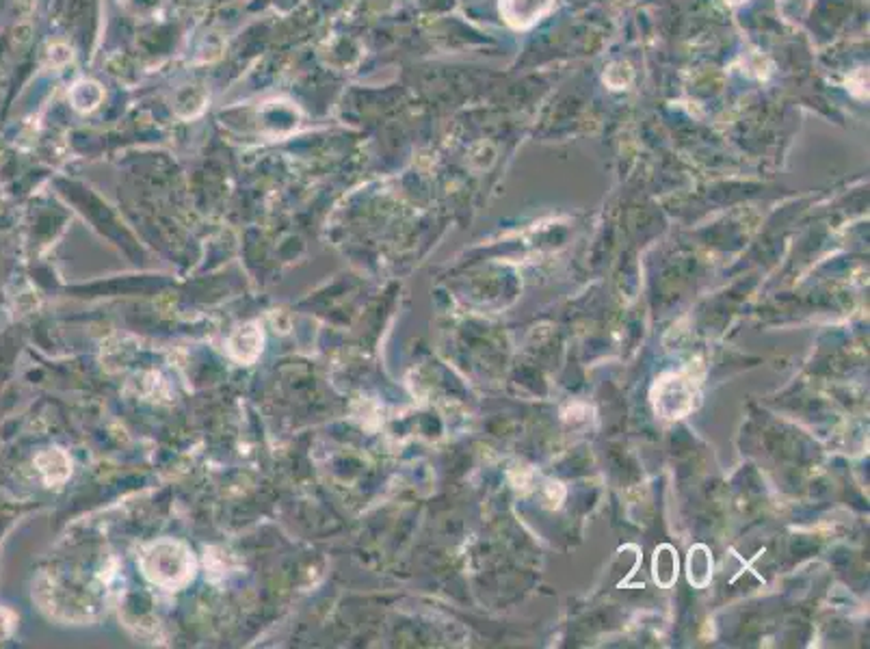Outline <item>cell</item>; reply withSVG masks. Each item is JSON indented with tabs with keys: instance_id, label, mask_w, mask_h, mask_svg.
<instances>
[{
	"instance_id": "cell-4",
	"label": "cell",
	"mask_w": 870,
	"mask_h": 649,
	"mask_svg": "<svg viewBox=\"0 0 870 649\" xmlns=\"http://www.w3.org/2000/svg\"><path fill=\"white\" fill-rule=\"evenodd\" d=\"M725 3H730V4H740V3H745V0H725Z\"/></svg>"
},
{
	"instance_id": "cell-1",
	"label": "cell",
	"mask_w": 870,
	"mask_h": 649,
	"mask_svg": "<svg viewBox=\"0 0 870 649\" xmlns=\"http://www.w3.org/2000/svg\"><path fill=\"white\" fill-rule=\"evenodd\" d=\"M143 567H146V574L152 581L165 584V587H176V584L186 582L193 576L191 554L185 552V550L178 552L176 543L174 546L170 543L167 552H162L158 546L152 548V552L146 554Z\"/></svg>"
},
{
	"instance_id": "cell-2",
	"label": "cell",
	"mask_w": 870,
	"mask_h": 649,
	"mask_svg": "<svg viewBox=\"0 0 870 649\" xmlns=\"http://www.w3.org/2000/svg\"><path fill=\"white\" fill-rule=\"evenodd\" d=\"M555 0H502L501 13L513 28H528L546 16Z\"/></svg>"
},
{
	"instance_id": "cell-3",
	"label": "cell",
	"mask_w": 870,
	"mask_h": 649,
	"mask_svg": "<svg viewBox=\"0 0 870 649\" xmlns=\"http://www.w3.org/2000/svg\"><path fill=\"white\" fill-rule=\"evenodd\" d=\"M12 621H13L12 613L4 611V608H0V638L7 637V634L12 632Z\"/></svg>"
}]
</instances>
